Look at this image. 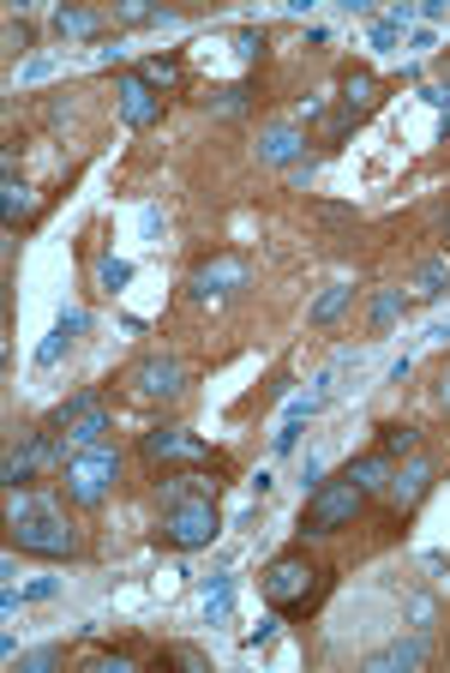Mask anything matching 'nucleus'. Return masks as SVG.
I'll list each match as a JSON object with an SVG mask.
<instances>
[{"mask_svg":"<svg viewBox=\"0 0 450 673\" xmlns=\"http://www.w3.org/2000/svg\"><path fill=\"white\" fill-rule=\"evenodd\" d=\"M7 529H12V548L36 553V560H72V553L85 548V536L72 529V517L60 512L55 500H19V493H12Z\"/></svg>","mask_w":450,"mask_h":673,"instance_id":"obj_1","label":"nucleus"},{"mask_svg":"<svg viewBox=\"0 0 450 673\" xmlns=\"http://www.w3.org/2000/svg\"><path fill=\"white\" fill-rule=\"evenodd\" d=\"M318 595H325V565L306 560L301 548L277 553V560L265 565V602L277 607L282 619H301L318 607Z\"/></svg>","mask_w":450,"mask_h":673,"instance_id":"obj_2","label":"nucleus"},{"mask_svg":"<svg viewBox=\"0 0 450 673\" xmlns=\"http://www.w3.org/2000/svg\"><path fill=\"white\" fill-rule=\"evenodd\" d=\"M223 517H216V493H187V500L162 505V524H157V548L192 553V548H211Z\"/></svg>","mask_w":450,"mask_h":673,"instance_id":"obj_3","label":"nucleus"},{"mask_svg":"<svg viewBox=\"0 0 450 673\" xmlns=\"http://www.w3.org/2000/svg\"><path fill=\"white\" fill-rule=\"evenodd\" d=\"M360 512H367V493H360L349 475H342V481H318V487L306 493L301 529H306V536H337V529H349Z\"/></svg>","mask_w":450,"mask_h":673,"instance_id":"obj_4","label":"nucleus"},{"mask_svg":"<svg viewBox=\"0 0 450 673\" xmlns=\"http://www.w3.org/2000/svg\"><path fill=\"white\" fill-rule=\"evenodd\" d=\"M114 481H121V451H109V446H90L85 457H72V463L60 469V487H67V500L85 505V512L109 500Z\"/></svg>","mask_w":450,"mask_h":673,"instance_id":"obj_5","label":"nucleus"},{"mask_svg":"<svg viewBox=\"0 0 450 673\" xmlns=\"http://www.w3.org/2000/svg\"><path fill=\"white\" fill-rule=\"evenodd\" d=\"M138 451L157 469H211V475H223V463L204 451V439H192V427H150V434L138 439Z\"/></svg>","mask_w":450,"mask_h":673,"instance_id":"obj_6","label":"nucleus"},{"mask_svg":"<svg viewBox=\"0 0 450 673\" xmlns=\"http://www.w3.org/2000/svg\"><path fill=\"white\" fill-rule=\"evenodd\" d=\"M432 481H439V457H427V451L403 457V463L391 469V487H384V500H391V517H396V524L420 512V500L432 493Z\"/></svg>","mask_w":450,"mask_h":673,"instance_id":"obj_7","label":"nucleus"},{"mask_svg":"<svg viewBox=\"0 0 450 673\" xmlns=\"http://www.w3.org/2000/svg\"><path fill=\"white\" fill-rule=\"evenodd\" d=\"M187 391V367L175 355H145V361L126 373V397L133 403H175Z\"/></svg>","mask_w":450,"mask_h":673,"instance_id":"obj_8","label":"nucleus"},{"mask_svg":"<svg viewBox=\"0 0 450 673\" xmlns=\"http://www.w3.org/2000/svg\"><path fill=\"white\" fill-rule=\"evenodd\" d=\"M192 295L199 301H223V295H235V289H247V259L240 253H216V259H204L199 271H192Z\"/></svg>","mask_w":450,"mask_h":673,"instance_id":"obj_9","label":"nucleus"},{"mask_svg":"<svg viewBox=\"0 0 450 673\" xmlns=\"http://www.w3.org/2000/svg\"><path fill=\"white\" fill-rule=\"evenodd\" d=\"M48 457H55V434H48V427H31V434H24V446L7 457V487L12 493L36 487V475L48 469Z\"/></svg>","mask_w":450,"mask_h":673,"instance_id":"obj_10","label":"nucleus"},{"mask_svg":"<svg viewBox=\"0 0 450 673\" xmlns=\"http://www.w3.org/2000/svg\"><path fill=\"white\" fill-rule=\"evenodd\" d=\"M162 103H169V97H162L157 85H145L138 72H121V114H126V126H157Z\"/></svg>","mask_w":450,"mask_h":673,"instance_id":"obj_11","label":"nucleus"},{"mask_svg":"<svg viewBox=\"0 0 450 673\" xmlns=\"http://www.w3.org/2000/svg\"><path fill=\"white\" fill-rule=\"evenodd\" d=\"M301 150H306V133L294 121H270L259 133V162H270V169H294Z\"/></svg>","mask_w":450,"mask_h":673,"instance_id":"obj_12","label":"nucleus"},{"mask_svg":"<svg viewBox=\"0 0 450 673\" xmlns=\"http://www.w3.org/2000/svg\"><path fill=\"white\" fill-rule=\"evenodd\" d=\"M427 655H432L427 638H396V643H384V650L367 655V673H408V668L427 662Z\"/></svg>","mask_w":450,"mask_h":673,"instance_id":"obj_13","label":"nucleus"},{"mask_svg":"<svg viewBox=\"0 0 450 673\" xmlns=\"http://www.w3.org/2000/svg\"><path fill=\"white\" fill-rule=\"evenodd\" d=\"M391 469H396V463H391L384 451H367V457H355V463L342 469V475H349L360 493H384V487H391Z\"/></svg>","mask_w":450,"mask_h":673,"instance_id":"obj_14","label":"nucleus"},{"mask_svg":"<svg viewBox=\"0 0 450 673\" xmlns=\"http://www.w3.org/2000/svg\"><path fill=\"white\" fill-rule=\"evenodd\" d=\"M55 31L60 36H102V31H109V19H102V12H90V7H60L55 12Z\"/></svg>","mask_w":450,"mask_h":673,"instance_id":"obj_15","label":"nucleus"},{"mask_svg":"<svg viewBox=\"0 0 450 673\" xmlns=\"http://www.w3.org/2000/svg\"><path fill=\"white\" fill-rule=\"evenodd\" d=\"M379 451L391 457V463H396V457H415V451H420V427H408V422H384V427H379Z\"/></svg>","mask_w":450,"mask_h":673,"instance_id":"obj_16","label":"nucleus"},{"mask_svg":"<svg viewBox=\"0 0 450 673\" xmlns=\"http://www.w3.org/2000/svg\"><path fill=\"white\" fill-rule=\"evenodd\" d=\"M138 79L157 85V91H180V85H187V67H180L175 55H150L145 67H138Z\"/></svg>","mask_w":450,"mask_h":673,"instance_id":"obj_17","label":"nucleus"},{"mask_svg":"<svg viewBox=\"0 0 450 673\" xmlns=\"http://www.w3.org/2000/svg\"><path fill=\"white\" fill-rule=\"evenodd\" d=\"M372 103H379V79H372V72H349V79H342V109L360 121Z\"/></svg>","mask_w":450,"mask_h":673,"instance_id":"obj_18","label":"nucleus"},{"mask_svg":"<svg viewBox=\"0 0 450 673\" xmlns=\"http://www.w3.org/2000/svg\"><path fill=\"white\" fill-rule=\"evenodd\" d=\"M349 301H355V289H349V283H330L325 295L313 301V313H306V319H313V325H337V319H342V307H349Z\"/></svg>","mask_w":450,"mask_h":673,"instance_id":"obj_19","label":"nucleus"},{"mask_svg":"<svg viewBox=\"0 0 450 673\" xmlns=\"http://www.w3.org/2000/svg\"><path fill=\"white\" fill-rule=\"evenodd\" d=\"M31 217H36V193L19 181V175H7V228H19Z\"/></svg>","mask_w":450,"mask_h":673,"instance_id":"obj_20","label":"nucleus"},{"mask_svg":"<svg viewBox=\"0 0 450 673\" xmlns=\"http://www.w3.org/2000/svg\"><path fill=\"white\" fill-rule=\"evenodd\" d=\"M67 434L72 439H79V446H102V434H109V410H102V397L97 403H90V410L79 415V422H72L67 427Z\"/></svg>","mask_w":450,"mask_h":673,"instance_id":"obj_21","label":"nucleus"},{"mask_svg":"<svg viewBox=\"0 0 450 673\" xmlns=\"http://www.w3.org/2000/svg\"><path fill=\"white\" fill-rule=\"evenodd\" d=\"M247 97H252V85H223V91H211V97H204V109H211L216 121H228V114H240V109H247Z\"/></svg>","mask_w":450,"mask_h":673,"instance_id":"obj_22","label":"nucleus"},{"mask_svg":"<svg viewBox=\"0 0 450 673\" xmlns=\"http://www.w3.org/2000/svg\"><path fill=\"white\" fill-rule=\"evenodd\" d=\"M445 289H450V259H427V265H420V271H415V295H445Z\"/></svg>","mask_w":450,"mask_h":673,"instance_id":"obj_23","label":"nucleus"},{"mask_svg":"<svg viewBox=\"0 0 450 673\" xmlns=\"http://www.w3.org/2000/svg\"><path fill=\"white\" fill-rule=\"evenodd\" d=\"M396 313H403V289H379V295H372V307H367L372 332H384V325H396Z\"/></svg>","mask_w":450,"mask_h":673,"instance_id":"obj_24","label":"nucleus"},{"mask_svg":"<svg viewBox=\"0 0 450 673\" xmlns=\"http://www.w3.org/2000/svg\"><path fill=\"white\" fill-rule=\"evenodd\" d=\"M162 662H180V668H192V673H211V655L192 650V643H175V650H162Z\"/></svg>","mask_w":450,"mask_h":673,"instance_id":"obj_25","label":"nucleus"},{"mask_svg":"<svg viewBox=\"0 0 450 673\" xmlns=\"http://www.w3.org/2000/svg\"><path fill=\"white\" fill-rule=\"evenodd\" d=\"M60 662H67V650H31V655H19V673H48Z\"/></svg>","mask_w":450,"mask_h":673,"instance_id":"obj_26","label":"nucleus"},{"mask_svg":"<svg viewBox=\"0 0 450 673\" xmlns=\"http://www.w3.org/2000/svg\"><path fill=\"white\" fill-rule=\"evenodd\" d=\"M126 277H133V271H126L121 259H102V265H97V283H102V289H121Z\"/></svg>","mask_w":450,"mask_h":673,"instance_id":"obj_27","label":"nucleus"},{"mask_svg":"<svg viewBox=\"0 0 450 673\" xmlns=\"http://www.w3.org/2000/svg\"><path fill=\"white\" fill-rule=\"evenodd\" d=\"M114 19H121V24H150V19H162V12L157 7H121Z\"/></svg>","mask_w":450,"mask_h":673,"instance_id":"obj_28","label":"nucleus"},{"mask_svg":"<svg viewBox=\"0 0 450 673\" xmlns=\"http://www.w3.org/2000/svg\"><path fill=\"white\" fill-rule=\"evenodd\" d=\"M439 403H445V410H450V367H445V373H439Z\"/></svg>","mask_w":450,"mask_h":673,"instance_id":"obj_29","label":"nucleus"},{"mask_svg":"<svg viewBox=\"0 0 450 673\" xmlns=\"http://www.w3.org/2000/svg\"><path fill=\"white\" fill-rule=\"evenodd\" d=\"M445 79H450V60H445Z\"/></svg>","mask_w":450,"mask_h":673,"instance_id":"obj_30","label":"nucleus"},{"mask_svg":"<svg viewBox=\"0 0 450 673\" xmlns=\"http://www.w3.org/2000/svg\"><path fill=\"white\" fill-rule=\"evenodd\" d=\"M445 235H450V217H445Z\"/></svg>","mask_w":450,"mask_h":673,"instance_id":"obj_31","label":"nucleus"}]
</instances>
